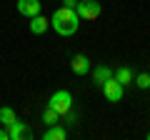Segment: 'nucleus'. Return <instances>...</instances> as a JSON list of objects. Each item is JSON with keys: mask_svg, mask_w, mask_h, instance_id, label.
Masks as SVG:
<instances>
[{"mask_svg": "<svg viewBox=\"0 0 150 140\" xmlns=\"http://www.w3.org/2000/svg\"><path fill=\"white\" fill-rule=\"evenodd\" d=\"M112 78L120 83V85H128V83H133V78H135V73L128 68V65H123V68H118V70H112Z\"/></svg>", "mask_w": 150, "mask_h": 140, "instance_id": "obj_10", "label": "nucleus"}, {"mask_svg": "<svg viewBox=\"0 0 150 140\" xmlns=\"http://www.w3.org/2000/svg\"><path fill=\"white\" fill-rule=\"evenodd\" d=\"M58 120H60V115H58V113H55V110L48 105V108L43 110V123H45V125H55Z\"/></svg>", "mask_w": 150, "mask_h": 140, "instance_id": "obj_13", "label": "nucleus"}, {"mask_svg": "<svg viewBox=\"0 0 150 140\" xmlns=\"http://www.w3.org/2000/svg\"><path fill=\"white\" fill-rule=\"evenodd\" d=\"M63 118H65V125H75V123H78V115H75V113H73V108H70V110H68V113H65V115H63Z\"/></svg>", "mask_w": 150, "mask_h": 140, "instance_id": "obj_15", "label": "nucleus"}, {"mask_svg": "<svg viewBox=\"0 0 150 140\" xmlns=\"http://www.w3.org/2000/svg\"><path fill=\"white\" fill-rule=\"evenodd\" d=\"M110 78H112V68H108V65H98V68L93 70V83H95L98 88L105 80H110Z\"/></svg>", "mask_w": 150, "mask_h": 140, "instance_id": "obj_8", "label": "nucleus"}, {"mask_svg": "<svg viewBox=\"0 0 150 140\" xmlns=\"http://www.w3.org/2000/svg\"><path fill=\"white\" fill-rule=\"evenodd\" d=\"M43 138H45V140H65V128H63L60 123L48 125V128H45V133H43Z\"/></svg>", "mask_w": 150, "mask_h": 140, "instance_id": "obj_11", "label": "nucleus"}, {"mask_svg": "<svg viewBox=\"0 0 150 140\" xmlns=\"http://www.w3.org/2000/svg\"><path fill=\"white\" fill-rule=\"evenodd\" d=\"M48 105L60 115V118H63V115L68 113L70 108H73V95H70L68 90H58V93H53V98H50Z\"/></svg>", "mask_w": 150, "mask_h": 140, "instance_id": "obj_2", "label": "nucleus"}, {"mask_svg": "<svg viewBox=\"0 0 150 140\" xmlns=\"http://www.w3.org/2000/svg\"><path fill=\"white\" fill-rule=\"evenodd\" d=\"M63 5L65 8H75V5H78V0H63Z\"/></svg>", "mask_w": 150, "mask_h": 140, "instance_id": "obj_16", "label": "nucleus"}, {"mask_svg": "<svg viewBox=\"0 0 150 140\" xmlns=\"http://www.w3.org/2000/svg\"><path fill=\"white\" fill-rule=\"evenodd\" d=\"M100 88H103V93H105V100H110V103H120V100H123V95H125V85H120L115 78L105 80Z\"/></svg>", "mask_w": 150, "mask_h": 140, "instance_id": "obj_4", "label": "nucleus"}, {"mask_svg": "<svg viewBox=\"0 0 150 140\" xmlns=\"http://www.w3.org/2000/svg\"><path fill=\"white\" fill-rule=\"evenodd\" d=\"M0 140H10L8 138V128H0Z\"/></svg>", "mask_w": 150, "mask_h": 140, "instance_id": "obj_17", "label": "nucleus"}, {"mask_svg": "<svg viewBox=\"0 0 150 140\" xmlns=\"http://www.w3.org/2000/svg\"><path fill=\"white\" fill-rule=\"evenodd\" d=\"M50 28H53L58 35H63V38L75 35L78 28H80V18H78L75 8H65V5H63L60 10H55L53 18H50Z\"/></svg>", "mask_w": 150, "mask_h": 140, "instance_id": "obj_1", "label": "nucleus"}, {"mask_svg": "<svg viewBox=\"0 0 150 140\" xmlns=\"http://www.w3.org/2000/svg\"><path fill=\"white\" fill-rule=\"evenodd\" d=\"M15 120H18V115L13 108H0V123H3V128H10Z\"/></svg>", "mask_w": 150, "mask_h": 140, "instance_id": "obj_12", "label": "nucleus"}, {"mask_svg": "<svg viewBox=\"0 0 150 140\" xmlns=\"http://www.w3.org/2000/svg\"><path fill=\"white\" fill-rule=\"evenodd\" d=\"M43 10V3L40 0H18V13L25 18H33V15H40Z\"/></svg>", "mask_w": 150, "mask_h": 140, "instance_id": "obj_5", "label": "nucleus"}, {"mask_svg": "<svg viewBox=\"0 0 150 140\" xmlns=\"http://www.w3.org/2000/svg\"><path fill=\"white\" fill-rule=\"evenodd\" d=\"M48 28H50V20H45L43 15H33L30 18V33L33 35H43Z\"/></svg>", "mask_w": 150, "mask_h": 140, "instance_id": "obj_9", "label": "nucleus"}, {"mask_svg": "<svg viewBox=\"0 0 150 140\" xmlns=\"http://www.w3.org/2000/svg\"><path fill=\"white\" fill-rule=\"evenodd\" d=\"M70 70H73L75 75H85V73H90V60H88V55H73V60H70Z\"/></svg>", "mask_w": 150, "mask_h": 140, "instance_id": "obj_6", "label": "nucleus"}, {"mask_svg": "<svg viewBox=\"0 0 150 140\" xmlns=\"http://www.w3.org/2000/svg\"><path fill=\"white\" fill-rule=\"evenodd\" d=\"M133 83L140 88V90H148V88H150V73H140V75H135Z\"/></svg>", "mask_w": 150, "mask_h": 140, "instance_id": "obj_14", "label": "nucleus"}, {"mask_svg": "<svg viewBox=\"0 0 150 140\" xmlns=\"http://www.w3.org/2000/svg\"><path fill=\"white\" fill-rule=\"evenodd\" d=\"M30 135V128H28L23 120H15V123L8 128V138L10 140H23V138H28Z\"/></svg>", "mask_w": 150, "mask_h": 140, "instance_id": "obj_7", "label": "nucleus"}, {"mask_svg": "<svg viewBox=\"0 0 150 140\" xmlns=\"http://www.w3.org/2000/svg\"><path fill=\"white\" fill-rule=\"evenodd\" d=\"M75 13H78L80 20H98V15H100V3L98 0H78Z\"/></svg>", "mask_w": 150, "mask_h": 140, "instance_id": "obj_3", "label": "nucleus"}]
</instances>
